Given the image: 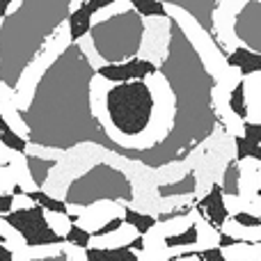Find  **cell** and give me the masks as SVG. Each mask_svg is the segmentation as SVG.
<instances>
[{"instance_id": "cell-1", "label": "cell", "mask_w": 261, "mask_h": 261, "mask_svg": "<svg viewBox=\"0 0 261 261\" xmlns=\"http://www.w3.org/2000/svg\"><path fill=\"white\" fill-rule=\"evenodd\" d=\"M158 96L153 85L144 81H126L110 83L106 92V108L94 106V115L101 119L108 133L115 140L124 142V138L142 135L151 126L153 113H156Z\"/></svg>"}, {"instance_id": "cell-2", "label": "cell", "mask_w": 261, "mask_h": 261, "mask_svg": "<svg viewBox=\"0 0 261 261\" xmlns=\"http://www.w3.org/2000/svg\"><path fill=\"white\" fill-rule=\"evenodd\" d=\"M73 44L71 39V28H69V21L64 18L62 23L55 25V30L48 35V39L44 41L37 55L25 64V69L21 71V76L16 78V85H14V99H16V106L21 113H25L30 108L32 99H35V92L39 81L44 78V73L48 71L55 64V60Z\"/></svg>"}, {"instance_id": "cell-3", "label": "cell", "mask_w": 261, "mask_h": 261, "mask_svg": "<svg viewBox=\"0 0 261 261\" xmlns=\"http://www.w3.org/2000/svg\"><path fill=\"white\" fill-rule=\"evenodd\" d=\"M5 216H7V220L12 222L23 236H25L30 245L64 241L48 227V222H46V218H44V206H39V204L32 208H25V211H9V213H5Z\"/></svg>"}, {"instance_id": "cell-4", "label": "cell", "mask_w": 261, "mask_h": 261, "mask_svg": "<svg viewBox=\"0 0 261 261\" xmlns=\"http://www.w3.org/2000/svg\"><path fill=\"white\" fill-rule=\"evenodd\" d=\"M99 76L110 83H126V81H144V78L158 73V64L147 58H130L124 62H108L96 69Z\"/></svg>"}, {"instance_id": "cell-5", "label": "cell", "mask_w": 261, "mask_h": 261, "mask_svg": "<svg viewBox=\"0 0 261 261\" xmlns=\"http://www.w3.org/2000/svg\"><path fill=\"white\" fill-rule=\"evenodd\" d=\"M195 208H197V211L204 216V220H206L211 227H216L218 231H220L222 227H225V222L231 218V211H229L227 199H225V190H222V186L218 184V181H213L208 193L199 199Z\"/></svg>"}, {"instance_id": "cell-6", "label": "cell", "mask_w": 261, "mask_h": 261, "mask_svg": "<svg viewBox=\"0 0 261 261\" xmlns=\"http://www.w3.org/2000/svg\"><path fill=\"white\" fill-rule=\"evenodd\" d=\"M0 119L12 130H16L18 135L30 140V126L23 122L21 110H18L16 99H14V87L5 78H0Z\"/></svg>"}, {"instance_id": "cell-7", "label": "cell", "mask_w": 261, "mask_h": 261, "mask_svg": "<svg viewBox=\"0 0 261 261\" xmlns=\"http://www.w3.org/2000/svg\"><path fill=\"white\" fill-rule=\"evenodd\" d=\"M227 64L239 69L241 76H252L261 73V53L248 48V46H236L229 55H227Z\"/></svg>"}, {"instance_id": "cell-8", "label": "cell", "mask_w": 261, "mask_h": 261, "mask_svg": "<svg viewBox=\"0 0 261 261\" xmlns=\"http://www.w3.org/2000/svg\"><path fill=\"white\" fill-rule=\"evenodd\" d=\"M92 16H94V9L90 7V0L85 5H81L78 9L69 12L67 21H69V28H71V39L78 41L81 37H85L87 32L92 30Z\"/></svg>"}, {"instance_id": "cell-9", "label": "cell", "mask_w": 261, "mask_h": 261, "mask_svg": "<svg viewBox=\"0 0 261 261\" xmlns=\"http://www.w3.org/2000/svg\"><path fill=\"white\" fill-rule=\"evenodd\" d=\"M87 261H140V252L124 248H87Z\"/></svg>"}, {"instance_id": "cell-10", "label": "cell", "mask_w": 261, "mask_h": 261, "mask_svg": "<svg viewBox=\"0 0 261 261\" xmlns=\"http://www.w3.org/2000/svg\"><path fill=\"white\" fill-rule=\"evenodd\" d=\"M44 218H46V222H48V227L60 239H67V234L73 227V218L69 216L67 211H50V208H44Z\"/></svg>"}, {"instance_id": "cell-11", "label": "cell", "mask_w": 261, "mask_h": 261, "mask_svg": "<svg viewBox=\"0 0 261 261\" xmlns=\"http://www.w3.org/2000/svg\"><path fill=\"white\" fill-rule=\"evenodd\" d=\"M64 254V241H55V243H41V245H30L28 257L32 261H50Z\"/></svg>"}, {"instance_id": "cell-12", "label": "cell", "mask_w": 261, "mask_h": 261, "mask_svg": "<svg viewBox=\"0 0 261 261\" xmlns=\"http://www.w3.org/2000/svg\"><path fill=\"white\" fill-rule=\"evenodd\" d=\"M124 220L128 225H133L138 229V234H149L153 227L158 225V218L156 216H149V213H142V211H135V208H128L126 206V213H124Z\"/></svg>"}, {"instance_id": "cell-13", "label": "cell", "mask_w": 261, "mask_h": 261, "mask_svg": "<svg viewBox=\"0 0 261 261\" xmlns=\"http://www.w3.org/2000/svg\"><path fill=\"white\" fill-rule=\"evenodd\" d=\"M229 108L234 110V113L239 115L243 122L248 119L250 110H248V96H245V83H243V78H241V81L229 90Z\"/></svg>"}, {"instance_id": "cell-14", "label": "cell", "mask_w": 261, "mask_h": 261, "mask_svg": "<svg viewBox=\"0 0 261 261\" xmlns=\"http://www.w3.org/2000/svg\"><path fill=\"white\" fill-rule=\"evenodd\" d=\"M234 149H236V161H245V158H254V161H261V144L252 142L245 135H236L234 138Z\"/></svg>"}, {"instance_id": "cell-15", "label": "cell", "mask_w": 261, "mask_h": 261, "mask_svg": "<svg viewBox=\"0 0 261 261\" xmlns=\"http://www.w3.org/2000/svg\"><path fill=\"white\" fill-rule=\"evenodd\" d=\"M0 142H3L5 147H9V149H16V151H25V147H28V142H30V140L23 138V135H18L16 130H12V128L7 126V124L3 122V126H0Z\"/></svg>"}, {"instance_id": "cell-16", "label": "cell", "mask_w": 261, "mask_h": 261, "mask_svg": "<svg viewBox=\"0 0 261 261\" xmlns=\"http://www.w3.org/2000/svg\"><path fill=\"white\" fill-rule=\"evenodd\" d=\"M231 220L241 227H248V229H261V213L252 211H234L231 213Z\"/></svg>"}, {"instance_id": "cell-17", "label": "cell", "mask_w": 261, "mask_h": 261, "mask_svg": "<svg viewBox=\"0 0 261 261\" xmlns=\"http://www.w3.org/2000/svg\"><path fill=\"white\" fill-rule=\"evenodd\" d=\"M90 239H92L90 231L83 229L81 225H76V222H73L71 231L67 234V239H64V241H69V243H73V245H81V248H90Z\"/></svg>"}, {"instance_id": "cell-18", "label": "cell", "mask_w": 261, "mask_h": 261, "mask_svg": "<svg viewBox=\"0 0 261 261\" xmlns=\"http://www.w3.org/2000/svg\"><path fill=\"white\" fill-rule=\"evenodd\" d=\"M37 206V202L32 199L30 193H23V190H16L12 195V211H25V208Z\"/></svg>"}, {"instance_id": "cell-19", "label": "cell", "mask_w": 261, "mask_h": 261, "mask_svg": "<svg viewBox=\"0 0 261 261\" xmlns=\"http://www.w3.org/2000/svg\"><path fill=\"white\" fill-rule=\"evenodd\" d=\"M64 259L67 261H87V248L73 245L69 241H64Z\"/></svg>"}, {"instance_id": "cell-20", "label": "cell", "mask_w": 261, "mask_h": 261, "mask_svg": "<svg viewBox=\"0 0 261 261\" xmlns=\"http://www.w3.org/2000/svg\"><path fill=\"white\" fill-rule=\"evenodd\" d=\"M199 261H229L225 254V250L220 245H213V248H206V250H199L197 252Z\"/></svg>"}, {"instance_id": "cell-21", "label": "cell", "mask_w": 261, "mask_h": 261, "mask_svg": "<svg viewBox=\"0 0 261 261\" xmlns=\"http://www.w3.org/2000/svg\"><path fill=\"white\" fill-rule=\"evenodd\" d=\"M243 135L250 138L252 142L261 144V122H245L243 124Z\"/></svg>"}, {"instance_id": "cell-22", "label": "cell", "mask_w": 261, "mask_h": 261, "mask_svg": "<svg viewBox=\"0 0 261 261\" xmlns=\"http://www.w3.org/2000/svg\"><path fill=\"white\" fill-rule=\"evenodd\" d=\"M257 197L261 199V184H259V188H257Z\"/></svg>"}]
</instances>
